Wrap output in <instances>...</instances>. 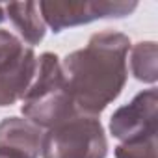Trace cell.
Segmentation results:
<instances>
[{
  "label": "cell",
  "mask_w": 158,
  "mask_h": 158,
  "mask_svg": "<svg viewBox=\"0 0 158 158\" xmlns=\"http://www.w3.org/2000/svg\"><path fill=\"white\" fill-rule=\"evenodd\" d=\"M4 11L19 35L28 45H37L39 41H43L47 24L41 17L37 2H11L4 6Z\"/></svg>",
  "instance_id": "obj_8"
},
{
  "label": "cell",
  "mask_w": 158,
  "mask_h": 158,
  "mask_svg": "<svg viewBox=\"0 0 158 158\" xmlns=\"http://www.w3.org/2000/svg\"><path fill=\"white\" fill-rule=\"evenodd\" d=\"M0 158H6V156H0Z\"/></svg>",
  "instance_id": "obj_12"
},
{
  "label": "cell",
  "mask_w": 158,
  "mask_h": 158,
  "mask_svg": "<svg viewBox=\"0 0 158 158\" xmlns=\"http://www.w3.org/2000/svg\"><path fill=\"white\" fill-rule=\"evenodd\" d=\"M37 69V58L30 47L0 61V106H11L23 101Z\"/></svg>",
  "instance_id": "obj_6"
},
{
  "label": "cell",
  "mask_w": 158,
  "mask_h": 158,
  "mask_svg": "<svg viewBox=\"0 0 158 158\" xmlns=\"http://www.w3.org/2000/svg\"><path fill=\"white\" fill-rule=\"evenodd\" d=\"M4 19H6V11H4V6L0 4V23H2Z\"/></svg>",
  "instance_id": "obj_11"
},
{
  "label": "cell",
  "mask_w": 158,
  "mask_h": 158,
  "mask_svg": "<svg viewBox=\"0 0 158 158\" xmlns=\"http://www.w3.org/2000/svg\"><path fill=\"white\" fill-rule=\"evenodd\" d=\"M130 39L115 30L97 32L84 48L61 60V71L74 108L99 115L123 91L128 76L127 56Z\"/></svg>",
  "instance_id": "obj_1"
},
{
  "label": "cell",
  "mask_w": 158,
  "mask_h": 158,
  "mask_svg": "<svg viewBox=\"0 0 158 158\" xmlns=\"http://www.w3.org/2000/svg\"><path fill=\"white\" fill-rule=\"evenodd\" d=\"M115 158H156V136L119 143L115 147Z\"/></svg>",
  "instance_id": "obj_10"
},
{
  "label": "cell",
  "mask_w": 158,
  "mask_h": 158,
  "mask_svg": "<svg viewBox=\"0 0 158 158\" xmlns=\"http://www.w3.org/2000/svg\"><path fill=\"white\" fill-rule=\"evenodd\" d=\"M41 17L52 32H61L65 28L88 24L108 17H127L136 8L138 2H88V0H56V2H37Z\"/></svg>",
  "instance_id": "obj_4"
},
{
  "label": "cell",
  "mask_w": 158,
  "mask_h": 158,
  "mask_svg": "<svg viewBox=\"0 0 158 158\" xmlns=\"http://www.w3.org/2000/svg\"><path fill=\"white\" fill-rule=\"evenodd\" d=\"M156 108L158 91L149 88L138 93L128 104L117 108L110 117V132L114 138L132 141L147 136H156Z\"/></svg>",
  "instance_id": "obj_5"
},
{
  "label": "cell",
  "mask_w": 158,
  "mask_h": 158,
  "mask_svg": "<svg viewBox=\"0 0 158 158\" xmlns=\"http://www.w3.org/2000/svg\"><path fill=\"white\" fill-rule=\"evenodd\" d=\"M43 158H106L108 139L99 115L74 112L50 127L41 139Z\"/></svg>",
  "instance_id": "obj_3"
},
{
  "label": "cell",
  "mask_w": 158,
  "mask_h": 158,
  "mask_svg": "<svg viewBox=\"0 0 158 158\" xmlns=\"http://www.w3.org/2000/svg\"><path fill=\"white\" fill-rule=\"evenodd\" d=\"M130 71L136 80L145 84H154L158 78L156 65V43L141 41L136 43L130 50Z\"/></svg>",
  "instance_id": "obj_9"
},
{
  "label": "cell",
  "mask_w": 158,
  "mask_h": 158,
  "mask_svg": "<svg viewBox=\"0 0 158 158\" xmlns=\"http://www.w3.org/2000/svg\"><path fill=\"white\" fill-rule=\"evenodd\" d=\"M41 128L28 119L6 117L0 121V156L37 158L41 152Z\"/></svg>",
  "instance_id": "obj_7"
},
{
  "label": "cell",
  "mask_w": 158,
  "mask_h": 158,
  "mask_svg": "<svg viewBox=\"0 0 158 158\" xmlns=\"http://www.w3.org/2000/svg\"><path fill=\"white\" fill-rule=\"evenodd\" d=\"M21 110L23 115L39 128H50L78 112L61 71V60L56 54L45 52L39 56L35 76L23 97Z\"/></svg>",
  "instance_id": "obj_2"
}]
</instances>
